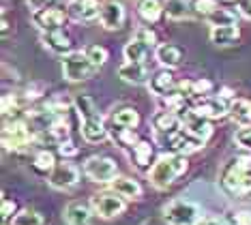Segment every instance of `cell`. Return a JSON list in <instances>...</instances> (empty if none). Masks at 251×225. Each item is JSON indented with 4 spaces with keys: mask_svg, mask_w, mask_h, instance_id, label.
I'll return each instance as SVG.
<instances>
[{
    "mask_svg": "<svg viewBox=\"0 0 251 225\" xmlns=\"http://www.w3.org/2000/svg\"><path fill=\"white\" fill-rule=\"evenodd\" d=\"M221 182L227 191L245 195L251 191V159L247 157H236L224 167Z\"/></svg>",
    "mask_w": 251,
    "mask_h": 225,
    "instance_id": "obj_1",
    "label": "cell"
},
{
    "mask_svg": "<svg viewBox=\"0 0 251 225\" xmlns=\"http://www.w3.org/2000/svg\"><path fill=\"white\" fill-rule=\"evenodd\" d=\"M185 170H187V157L185 154L172 152V154H168V157H161L155 165H152L151 182L155 184L157 189H168Z\"/></svg>",
    "mask_w": 251,
    "mask_h": 225,
    "instance_id": "obj_2",
    "label": "cell"
},
{
    "mask_svg": "<svg viewBox=\"0 0 251 225\" xmlns=\"http://www.w3.org/2000/svg\"><path fill=\"white\" fill-rule=\"evenodd\" d=\"M97 69L99 67L88 58L86 51H71V54L62 56V75L69 82H84V79L93 77Z\"/></svg>",
    "mask_w": 251,
    "mask_h": 225,
    "instance_id": "obj_3",
    "label": "cell"
},
{
    "mask_svg": "<svg viewBox=\"0 0 251 225\" xmlns=\"http://www.w3.org/2000/svg\"><path fill=\"white\" fill-rule=\"evenodd\" d=\"M32 140V131L30 125L22 118H13L11 123L4 125L2 129V146L7 150H13V152H24V150L30 146Z\"/></svg>",
    "mask_w": 251,
    "mask_h": 225,
    "instance_id": "obj_4",
    "label": "cell"
},
{
    "mask_svg": "<svg viewBox=\"0 0 251 225\" xmlns=\"http://www.w3.org/2000/svg\"><path fill=\"white\" fill-rule=\"evenodd\" d=\"M157 43V34L151 28H138L135 34L131 37V41L125 45V58L131 62H144L146 56L151 54V50Z\"/></svg>",
    "mask_w": 251,
    "mask_h": 225,
    "instance_id": "obj_5",
    "label": "cell"
},
{
    "mask_svg": "<svg viewBox=\"0 0 251 225\" xmlns=\"http://www.w3.org/2000/svg\"><path fill=\"white\" fill-rule=\"evenodd\" d=\"M161 137H163L168 150H172L174 154H187V152H193V150L204 146L202 137L193 135L191 131L185 129V126H178V129L170 131V133H163Z\"/></svg>",
    "mask_w": 251,
    "mask_h": 225,
    "instance_id": "obj_6",
    "label": "cell"
},
{
    "mask_svg": "<svg viewBox=\"0 0 251 225\" xmlns=\"http://www.w3.org/2000/svg\"><path fill=\"white\" fill-rule=\"evenodd\" d=\"M163 219L170 225H196L200 221V208L191 201L176 200L170 206H165Z\"/></svg>",
    "mask_w": 251,
    "mask_h": 225,
    "instance_id": "obj_7",
    "label": "cell"
},
{
    "mask_svg": "<svg viewBox=\"0 0 251 225\" xmlns=\"http://www.w3.org/2000/svg\"><path fill=\"white\" fill-rule=\"evenodd\" d=\"M84 172L95 182H112L116 178V163L110 157H90L84 163Z\"/></svg>",
    "mask_w": 251,
    "mask_h": 225,
    "instance_id": "obj_8",
    "label": "cell"
},
{
    "mask_svg": "<svg viewBox=\"0 0 251 225\" xmlns=\"http://www.w3.org/2000/svg\"><path fill=\"white\" fill-rule=\"evenodd\" d=\"M178 118H180V125L185 126L187 131H191L193 135L202 137L204 142H206V137L213 133V126H210V120L206 116H202V114H198L193 107H182L178 112Z\"/></svg>",
    "mask_w": 251,
    "mask_h": 225,
    "instance_id": "obj_9",
    "label": "cell"
},
{
    "mask_svg": "<svg viewBox=\"0 0 251 225\" xmlns=\"http://www.w3.org/2000/svg\"><path fill=\"white\" fill-rule=\"evenodd\" d=\"M67 15H69V11H65L62 7H43L32 13V22H35L37 28H41V30H56V28H60L65 24Z\"/></svg>",
    "mask_w": 251,
    "mask_h": 225,
    "instance_id": "obj_10",
    "label": "cell"
},
{
    "mask_svg": "<svg viewBox=\"0 0 251 225\" xmlns=\"http://www.w3.org/2000/svg\"><path fill=\"white\" fill-rule=\"evenodd\" d=\"M93 208L97 210V215L112 219V217L121 215V212L125 210L123 195H118L116 191L114 193H99V195L93 198Z\"/></svg>",
    "mask_w": 251,
    "mask_h": 225,
    "instance_id": "obj_11",
    "label": "cell"
},
{
    "mask_svg": "<svg viewBox=\"0 0 251 225\" xmlns=\"http://www.w3.org/2000/svg\"><path fill=\"white\" fill-rule=\"evenodd\" d=\"M79 180V170L71 163H58L50 172V184L54 189H71Z\"/></svg>",
    "mask_w": 251,
    "mask_h": 225,
    "instance_id": "obj_12",
    "label": "cell"
},
{
    "mask_svg": "<svg viewBox=\"0 0 251 225\" xmlns=\"http://www.w3.org/2000/svg\"><path fill=\"white\" fill-rule=\"evenodd\" d=\"M101 24L105 30H118L125 24V7L118 0H105L103 7H101V15H99Z\"/></svg>",
    "mask_w": 251,
    "mask_h": 225,
    "instance_id": "obj_13",
    "label": "cell"
},
{
    "mask_svg": "<svg viewBox=\"0 0 251 225\" xmlns=\"http://www.w3.org/2000/svg\"><path fill=\"white\" fill-rule=\"evenodd\" d=\"M193 109L202 116H206L208 120H219L230 114V105H226V101L219 97H202V99H198Z\"/></svg>",
    "mask_w": 251,
    "mask_h": 225,
    "instance_id": "obj_14",
    "label": "cell"
},
{
    "mask_svg": "<svg viewBox=\"0 0 251 225\" xmlns=\"http://www.w3.org/2000/svg\"><path fill=\"white\" fill-rule=\"evenodd\" d=\"M101 0H73L69 4V15L75 22H90L101 15Z\"/></svg>",
    "mask_w": 251,
    "mask_h": 225,
    "instance_id": "obj_15",
    "label": "cell"
},
{
    "mask_svg": "<svg viewBox=\"0 0 251 225\" xmlns=\"http://www.w3.org/2000/svg\"><path fill=\"white\" fill-rule=\"evenodd\" d=\"M41 41H43L45 48H48L50 51H54V54H60V56L71 54L73 43H71L69 34L62 32V28H56V30H45L43 37H41Z\"/></svg>",
    "mask_w": 251,
    "mask_h": 225,
    "instance_id": "obj_16",
    "label": "cell"
},
{
    "mask_svg": "<svg viewBox=\"0 0 251 225\" xmlns=\"http://www.w3.org/2000/svg\"><path fill=\"white\" fill-rule=\"evenodd\" d=\"M148 88H151L152 95H157L159 99L165 95H170V92H174L176 88H178V84H176V77L174 73L170 71V69H161L159 73H155L151 77V82H148Z\"/></svg>",
    "mask_w": 251,
    "mask_h": 225,
    "instance_id": "obj_17",
    "label": "cell"
},
{
    "mask_svg": "<svg viewBox=\"0 0 251 225\" xmlns=\"http://www.w3.org/2000/svg\"><path fill=\"white\" fill-rule=\"evenodd\" d=\"M118 77L123 79V82L127 84H146L148 82V67L144 65V62H131L127 60L125 65L118 67Z\"/></svg>",
    "mask_w": 251,
    "mask_h": 225,
    "instance_id": "obj_18",
    "label": "cell"
},
{
    "mask_svg": "<svg viewBox=\"0 0 251 225\" xmlns=\"http://www.w3.org/2000/svg\"><path fill=\"white\" fill-rule=\"evenodd\" d=\"M82 135H84V140H86L88 144L103 142L105 137H107V129H105V125H103V118H101L99 114H95V116H90V118H84V123H82Z\"/></svg>",
    "mask_w": 251,
    "mask_h": 225,
    "instance_id": "obj_19",
    "label": "cell"
},
{
    "mask_svg": "<svg viewBox=\"0 0 251 225\" xmlns=\"http://www.w3.org/2000/svg\"><path fill=\"white\" fill-rule=\"evenodd\" d=\"M241 39V30L236 28V24H227V26H213L210 28V41L217 48H230Z\"/></svg>",
    "mask_w": 251,
    "mask_h": 225,
    "instance_id": "obj_20",
    "label": "cell"
},
{
    "mask_svg": "<svg viewBox=\"0 0 251 225\" xmlns=\"http://www.w3.org/2000/svg\"><path fill=\"white\" fill-rule=\"evenodd\" d=\"M155 56H157L159 65L165 67V69H174V67H178L180 62H182V50L178 48V45H174V43H161V45H157Z\"/></svg>",
    "mask_w": 251,
    "mask_h": 225,
    "instance_id": "obj_21",
    "label": "cell"
},
{
    "mask_svg": "<svg viewBox=\"0 0 251 225\" xmlns=\"http://www.w3.org/2000/svg\"><path fill=\"white\" fill-rule=\"evenodd\" d=\"M65 219L69 225H90L93 215H90L88 206H84L82 201H71L65 208Z\"/></svg>",
    "mask_w": 251,
    "mask_h": 225,
    "instance_id": "obj_22",
    "label": "cell"
},
{
    "mask_svg": "<svg viewBox=\"0 0 251 225\" xmlns=\"http://www.w3.org/2000/svg\"><path fill=\"white\" fill-rule=\"evenodd\" d=\"M180 125V118L176 112H170V109H161V112H157L155 116H152V126L157 129L159 135L163 133H170V131L178 129Z\"/></svg>",
    "mask_w": 251,
    "mask_h": 225,
    "instance_id": "obj_23",
    "label": "cell"
},
{
    "mask_svg": "<svg viewBox=\"0 0 251 225\" xmlns=\"http://www.w3.org/2000/svg\"><path fill=\"white\" fill-rule=\"evenodd\" d=\"M230 116L234 123L251 126V101L249 99H234L230 103Z\"/></svg>",
    "mask_w": 251,
    "mask_h": 225,
    "instance_id": "obj_24",
    "label": "cell"
},
{
    "mask_svg": "<svg viewBox=\"0 0 251 225\" xmlns=\"http://www.w3.org/2000/svg\"><path fill=\"white\" fill-rule=\"evenodd\" d=\"M112 189L116 191L118 195H123V198H129V200H135L142 195V187L138 184V180H133V178H114L112 180Z\"/></svg>",
    "mask_w": 251,
    "mask_h": 225,
    "instance_id": "obj_25",
    "label": "cell"
},
{
    "mask_svg": "<svg viewBox=\"0 0 251 225\" xmlns=\"http://www.w3.org/2000/svg\"><path fill=\"white\" fill-rule=\"evenodd\" d=\"M163 4L159 2V0H140L138 4V13L144 22H148V24H155V22H159V17H161L163 13Z\"/></svg>",
    "mask_w": 251,
    "mask_h": 225,
    "instance_id": "obj_26",
    "label": "cell"
},
{
    "mask_svg": "<svg viewBox=\"0 0 251 225\" xmlns=\"http://www.w3.org/2000/svg\"><path fill=\"white\" fill-rule=\"evenodd\" d=\"M114 125L116 126H127V129H135V126L140 125V114H138V109H133V107H121V109H116L114 112Z\"/></svg>",
    "mask_w": 251,
    "mask_h": 225,
    "instance_id": "obj_27",
    "label": "cell"
},
{
    "mask_svg": "<svg viewBox=\"0 0 251 225\" xmlns=\"http://www.w3.org/2000/svg\"><path fill=\"white\" fill-rule=\"evenodd\" d=\"M163 9L170 20H176V22L185 20V17H189V13H191V7L187 0H165Z\"/></svg>",
    "mask_w": 251,
    "mask_h": 225,
    "instance_id": "obj_28",
    "label": "cell"
},
{
    "mask_svg": "<svg viewBox=\"0 0 251 225\" xmlns=\"http://www.w3.org/2000/svg\"><path fill=\"white\" fill-rule=\"evenodd\" d=\"M151 157H152V144L146 142V140H140L138 144L133 146V161L140 170H146L148 163H151Z\"/></svg>",
    "mask_w": 251,
    "mask_h": 225,
    "instance_id": "obj_29",
    "label": "cell"
},
{
    "mask_svg": "<svg viewBox=\"0 0 251 225\" xmlns=\"http://www.w3.org/2000/svg\"><path fill=\"white\" fill-rule=\"evenodd\" d=\"M73 107L77 109V114L84 118H90V116H95V114H99L97 112V105H95V101L90 99L88 95H77L75 99H73Z\"/></svg>",
    "mask_w": 251,
    "mask_h": 225,
    "instance_id": "obj_30",
    "label": "cell"
},
{
    "mask_svg": "<svg viewBox=\"0 0 251 225\" xmlns=\"http://www.w3.org/2000/svg\"><path fill=\"white\" fill-rule=\"evenodd\" d=\"M13 225H48L41 212L37 210H22L13 217Z\"/></svg>",
    "mask_w": 251,
    "mask_h": 225,
    "instance_id": "obj_31",
    "label": "cell"
},
{
    "mask_svg": "<svg viewBox=\"0 0 251 225\" xmlns=\"http://www.w3.org/2000/svg\"><path fill=\"white\" fill-rule=\"evenodd\" d=\"M114 140L118 142V146L121 148H129V146H135L140 140L138 135H135L133 129H127V126H118L116 131H114Z\"/></svg>",
    "mask_w": 251,
    "mask_h": 225,
    "instance_id": "obj_32",
    "label": "cell"
},
{
    "mask_svg": "<svg viewBox=\"0 0 251 225\" xmlns=\"http://www.w3.org/2000/svg\"><path fill=\"white\" fill-rule=\"evenodd\" d=\"M54 167H56V159H54V152H50V150H41L35 157V170L41 172V174H48Z\"/></svg>",
    "mask_w": 251,
    "mask_h": 225,
    "instance_id": "obj_33",
    "label": "cell"
},
{
    "mask_svg": "<svg viewBox=\"0 0 251 225\" xmlns=\"http://www.w3.org/2000/svg\"><path fill=\"white\" fill-rule=\"evenodd\" d=\"M206 20L210 22V26H227V24H236V15L227 9H217L213 15H208Z\"/></svg>",
    "mask_w": 251,
    "mask_h": 225,
    "instance_id": "obj_34",
    "label": "cell"
},
{
    "mask_svg": "<svg viewBox=\"0 0 251 225\" xmlns=\"http://www.w3.org/2000/svg\"><path fill=\"white\" fill-rule=\"evenodd\" d=\"M191 9L196 11L198 15L208 17V15H213L215 11L219 9V0H193V2H191Z\"/></svg>",
    "mask_w": 251,
    "mask_h": 225,
    "instance_id": "obj_35",
    "label": "cell"
},
{
    "mask_svg": "<svg viewBox=\"0 0 251 225\" xmlns=\"http://www.w3.org/2000/svg\"><path fill=\"white\" fill-rule=\"evenodd\" d=\"M22 103H20V97L13 95V92H7V95H2V116L9 118L13 116L15 112H20Z\"/></svg>",
    "mask_w": 251,
    "mask_h": 225,
    "instance_id": "obj_36",
    "label": "cell"
},
{
    "mask_svg": "<svg viewBox=\"0 0 251 225\" xmlns=\"http://www.w3.org/2000/svg\"><path fill=\"white\" fill-rule=\"evenodd\" d=\"M86 54L97 67H103L107 62V58H110V54H107V50L103 48V45H90V48L86 50Z\"/></svg>",
    "mask_w": 251,
    "mask_h": 225,
    "instance_id": "obj_37",
    "label": "cell"
},
{
    "mask_svg": "<svg viewBox=\"0 0 251 225\" xmlns=\"http://www.w3.org/2000/svg\"><path fill=\"white\" fill-rule=\"evenodd\" d=\"M236 144L251 152V129H241L236 133Z\"/></svg>",
    "mask_w": 251,
    "mask_h": 225,
    "instance_id": "obj_38",
    "label": "cell"
},
{
    "mask_svg": "<svg viewBox=\"0 0 251 225\" xmlns=\"http://www.w3.org/2000/svg\"><path fill=\"white\" fill-rule=\"evenodd\" d=\"M232 225H251V212H234L230 215Z\"/></svg>",
    "mask_w": 251,
    "mask_h": 225,
    "instance_id": "obj_39",
    "label": "cell"
},
{
    "mask_svg": "<svg viewBox=\"0 0 251 225\" xmlns=\"http://www.w3.org/2000/svg\"><path fill=\"white\" fill-rule=\"evenodd\" d=\"M2 223H7L9 219H11V215L15 212V201H11V200H7V198H2Z\"/></svg>",
    "mask_w": 251,
    "mask_h": 225,
    "instance_id": "obj_40",
    "label": "cell"
},
{
    "mask_svg": "<svg viewBox=\"0 0 251 225\" xmlns=\"http://www.w3.org/2000/svg\"><path fill=\"white\" fill-rule=\"evenodd\" d=\"M58 150H60V154H62V157H75V154H77V148L73 146L71 142H62Z\"/></svg>",
    "mask_w": 251,
    "mask_h": 225,
    "instance_id": "obj_41",
    "label": "cell"
},
{
    "mask_svg": "<svg viewBox=\"0 0 251 225\" xmlns=\"http://www.w3.org/2000/svg\"><path fill=\"white\" fill-rule=\"evenodd\" d=\"M238 11H241L243 17L251 20V0H238Z\"/></svg>",
    "mask_w": 251,
    "mask_h": 225,
    "instance_id": "obj_42",
    "label": "cell"
},
{
    "mask_svg": "<svg viewBox=\"0 0 251 225\" xmlns=\"http://www.w3.org/2000/svg\"><path fill=\"white\" fill-rule=\"evenodd\" d=\"M48 2H52V0H28V7L32 11H39V9L48 7Z\"/></svg>",
    "mask_w": 251,
    "mask_h": 225,
    "instance_id": "obj_43",
    "label": "cell"
},
{
    "mask_svg": "<svg viewBox=\"0 0 251 225\" xmlns=\"http://www.w3.org/2000/svg\"><path fill=\"white\" fill-rule=\"evenodd\" d=\"M196 225H221L217 219H210V217H204V219H200V221Z\"/></svg>",
    "mask_w": 251,
    "mask_h": 225,
    "instance_id": "obj_44",
    "label": "cell"
},
{
    "mask_svg": "<svg viewBox=\"0 0 251 225\" xmlns=\"http://www.w3.org/2000/svg\"><path fill=\"white\" fill-rule=\"evenodd\" d=\"M221 2H236V0H221Z\"/></svg>",
    "mask_w": 251,
    "mask_h": 225,
    "instance_id": "obj_45",
    "label": "cell"
}]
</instances>
